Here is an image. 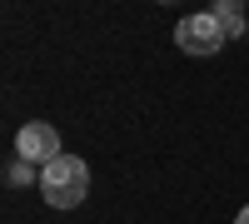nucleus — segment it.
<instances>
[{
	"instance_id": "f257e3e1",
	"label": "nucleus",
	"mask_w": 249,
	"mask_h": 224,
	"mask_svg": "<svg viewBox=\"0 0 249 224\" xmlns=\"http://www.w3.org/2000/svg\"><path fill=\"white\" fill-rule=\"evenodd\" d=\"M40 194H45L50 209H75V205H85V194H90V165H85L80 155H60L55 165L40 170Z\"/></svg>"
},
{
	"instance_id": "f03ea898",
	"label": "nucleus",
	"mask_w": 249,
	"mask_h": 224,
	"mask_svg": "<svg viewBox=\"0 0 249 224\" xmlns=\"http://www.w3.org/2000/svg\"><path fill=\"white\" fill-rule=\"evenodd\" d=\"M15 159H30V165H55L60 159V130L45 125V120H30V125H20L15 135Z\"/></svg>"
},
{
	"instance_id": "7ed1b4c3",
	"label": "nucleus",
	"mask_w": 249,
	"mask_h": 224,
	"mask_svg": "<svg viewBox=\"0 0 249 224\" xmlns=\"http://www.w3.org/2000/svg\"><path fill=\"white\" fill-rule=\"evenodd\" d=\"M175 40H179L184 55H214L224 45V30H219L214 15H184L179 25H175Z\"/></svg>"
},
{
	"instance_id": "20e7f679",
	"label": "nucleus",
	"mask_w": 249,
	"mask_h": 224,
	"mask_svg": "<svg viewBox=\"0 0 249 224\" xmlns=\"http://www.w3.org/2000/svg\"><path fill=\"white\" fill-rule=\"evenodd\" d=\"M210 15L219 20L224 40H239V35H244V5H239V0H219V5H214Z\"/></svg>"
},
{
	"instance_id": "39448f33",
	"label": "nucleus",
	"mask_w": 249,
	"mask_h": 224,
	"mask_svg": "<svg viewBox=\"0 0 249 224\" xmlns=\"http://www.w3.org/2000/svg\"><path fill=\"white\" fill-rule=\"evenodd\" d=\"M30 179H35V185H40V174H35V165H30V159H10V165H5V185H30Z\"/></svg>"
},
{
	"instance_id": "423d86ee",
	"label": "nucleus",
	"mask_w": 249,
	"mask_h": 224,
	"mask_svg": "<svg viewBox=\"0 0 249 224\" xmlns=\"http://www.w3.org/2000/svg\"><path fill=\"white\" fill-rule=\"evenodd\" d=\"M234 224H249V205H244V209H239V219H234Z\"/></svg>"
}]
</instances>
